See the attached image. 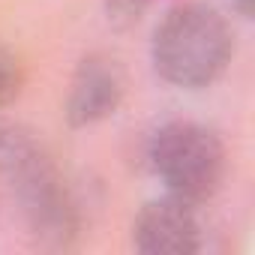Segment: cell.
I'll return each mask as SVG.
<instances>
[{
	"label": "cell",
	"instance_id": "4",
	"mask_svg": "<svg viewBox=\"0 0 255 255\" xmlns=\"http://www.w3.org/2000/svg\"><path fill=\"white\" fill-rule=\"evenodd\" d=\"M132 243L144 255H192L201 249V219L195 204L162 195L147 201L132 222Z\"/></svg>",
	"mask_w": 255,
	"mask_h": 255
},
{
	"label": "cell",
	"instance_id": "8",
	"mask_svg": "<svg viewBox=\"0 0 255 255\" xmlns=\"http://www.w3.org/2000/svg\"><path fill=\"white\" fill-rule=\"evenodd\" d=\"M231 6H234L243 18H249V15H252V0H231Z\"/></svg>",
	"mask_w": 255,
	"mask_h": 255
},
{
	"label": "cell",
	"instance_id": "1",
	"mask_svg": "<svg viewBox=\"0 0 255 255\" xmlns=\"http://www.w3.org/2000/svg\"><path fill=\"white\" fill-rule=\"evenodd\" d=\"M0 180L18 201L30 234L42 246H72L81 231L78 204L48 147L24 126L0 123Z\"/></svg>",
	"mask_w": 255,
	"mask_h": 255
},
{
	"label": "cell",
	"instance_id": "6",
	"mask_svg": "<svg viewBox=\"0 0 255 255\" xmlns=\"http://www.w3.org/2000/svg\"><path fill=\"white\" fill-rule=\"evenodd\" d=\"M21 87H24V72H21L18 57L6 45H0V108L15 102Z\"/></svg>",
	"mask_w": 255,
	"mask_h": 255
},
{
	"label": "cell",
	"instance_id": "7",
	"mask_svg": "<svg viewBox=\"0 0 255 255\" xmlns=\"http://www.w3.org/2000/svg\"><path fill=\"white\" fill-rule=\"evenodd\" d=\"M150 6V0H108V18L114 24H132Z\"/></svg>",
	"mask_w": 255,
	"mask_h": 255
},
{
	"label": "cell",
	"instance_id": "3",
	"mask_svg": "<svg viewBox=\"0 0 255 255\" xmlns=\"http://www.w3.org/2000/svg\"><path fill=\"white\" fill-rule=\"evenodd\" d=\"M147 165L168 195L201 204L225 177V147L213 129L192 120H171L150 135Z\"/></svg>",
	"mask_w": 255,
	"mask_h": 255
},
{
	"label": "cell",
	"instance_id": "5",
	"mask_svg": "<svg viewBox=\"0 0 255 255\" xmlns=\"http://www.w3.org/2000/svg\"><path fill=\"white\" fill-rule=\"evenodd\" d=\"M120 99H123L120 66L105 54H87L69 81V93H66V105H63L66 123L72 129L93 126V123L111 117L117 111Z\"/></svg>",
	"mask_w": 255,
	"mask_h": 255
},
{
	"label": "cell",
	"instance_id": "2",
	"mask_svg": "<svg viewBox=\"0 0 255 255\" xmlns=\"http://www.w3.org/2000/svg\"><path fill=\"white\" fill-rule=\"evenodd\" d=\"M234 54L228 21L207 3L171 6L153 30L150 60L162 81L180 90H204L222 78Z\"/></svg>",
	"mask_w": 255,
	"mask_h": 255
}]
</instances>
